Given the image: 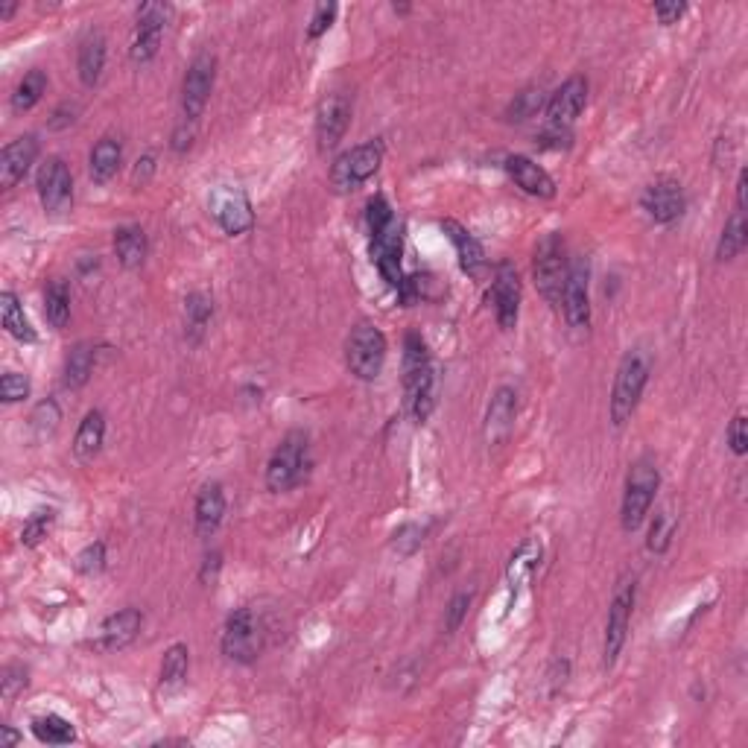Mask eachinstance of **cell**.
Segmentation results:
<instances>
[{"mask_svg":"<svg viewBox=\"0 0 748 748\" xmlns=\"http://www.w3.org/2000/svg\"><path fill=\"white\" fill-rule=\"evenodd\" d=\"M404 398L418 424H424L436 407V369L421 334H407L404 339Z\"/></svg>","mask_w":748,"mask_h":748,"instance_id":"6da1fadb","label":"cell"},{"mask_svg":"<svg viewBox=\"0 0 748 748\" xmlns=\"http://www.w3.org/2000/svg\"><path fill=\"white\" fill-rule=\"evenodd\" d=\"M652 374V357L643 348H629L617 366L614 386H611V401H608V415L614 427H626L635 415L637 404L643 398V389Z\"/></svg>","mask_w":748,"mask_h":748,"instance_id":"7a4b0ae2","label":"cell"},{"mask_svg":"<svg viewBox=\"0 0 748 748\" xmlns=\"http://www.w3.org/2000/svg\"><path fill=\"white\" fill-rule=\"evenodd\" d=\"M310 465H313L310 436L304 430H290L266 462V488L272 494L293 491L310 474Z\"/></svg>","mask_w":748,"mask_h":748,"instance_id":"3957f363","label":"cell"},{"mask_svg":"<svg viewBox=\"0 0 748 748\" xmlns=\"http://www.w3.org/2000/svg\"><path fill=\"white\" fill-rule=\"evenodd\" d=\"M658 486H661V474H658L655 459L652 456H640L635 465L629 468L626 491H623V506H620V524H623L626 532H635L646 521V515H649V509L655 503Z\"/></svg>","mask_w":748,"mask_h":748,"instance_id":"277c9868","label":"cell"},{"mask_svg":"<svg viewBox=\"0 0 748 748\" xmlns=\"http://www.w3.org/2000/svg\"><path fill=\"white\" fill-rule=\"evenodd\" d=\"M567 272H570V258H567V246L561 234H544L535 246V258H532V278L535 287L541 293V299L553 307L561 304V293L567 284Z\"/></svg>","mask_w":748,"mask_h":748,"instance_id":"5b68a950","label":"cell"},{"mask_svg":"<svg viewBox=\"0 0 748 748\" xmlns=\"http://www.w3.org/2000/svg\"><path fill=\"white\" fill-rule=\"evenodd\" d=\"M386 351H389V345H386L383 331H380L374 322H369V319L357 322V325L351 328L348 339H345V363H348V372L354 374L357 380L372 383V380L380 377L383 366H386Z\"/></svg>","mask_w":748,"mask_h":748,"instance_id":"8992f818","label":"cell"},{"mask_svg":"<svg viewBox=\"0 0 748 748\" xmlns=\"http://www.w3.org/2000/svg\"><path fill=\"white\" fill-rule=\"evenodd\" d=\"M263 626L249 605H240L228 614L223 626V655L234 664H255L263 652Z\"/></svg>","mask_w":748,"mask_h":748,"instance_id":"52a82bcc","label":"cell"},{"mask_svg":"<svg viewBox=\"0 0 748 748\" xmlns=\"http://www.w3.org/2000/svg\"><path fill=\"white\" fill-rule=\"evenodd\" d=\"M383 164V144L380 141H366L357 144L348 152H342L334 167H331V185L337 193H351L360 185H366Z\"/></svg>","mask_w":748,"mask_h":748,"instance_id":"ba28073f","label":"cell"},{"mask_svg":"<svg viewBox=\"0 0 748 748\" xmlns=\"http://www.w3.org/2000/svg\"><path fill=\"white\" fill-rule=\"evenodd\" d=\"M38 199L44 214L50 217H68L74 208V176L71 167L65 164V158L50 155L41 167H38Z\"/></svg>","mask_w":748,"mask_h":748,"instance_id":"9c48e42d","label":"cell"},{"mask_svg":"<svg viewBox=\"0 0 748 748\" xmlns=\"http://www.w3.org/2000/svg\"><path fill=\"white\" fill-rule=\"evenodd\" d=\"M635 597H637V585L635 579H623L611 597V605H608V620H605V640H602V658H605V667H614L623 646H626V637H629V626H632V611H635Z\"/></svg>","mask_w":748,"mask_h":748,"instance_id":"30bf717a","label":"cell"},{"mask_svg":"<svg viewBox=\"0 0 748 748\" xmlns=\"http://www.w3.org/2000/svg\"><path fill=\"white\" fill-rule=\"evenodd\" d=\"M208 211L228 237H240L255 225V211L246 190L231 185H217L208 193Z\"/></svg>","mask_w":748,"mask_h":748,"instance_id":"8fae6325","label":"cell"},{"mask_svg":"<svg viewBox=\"0 0 748 748\" xmlns=\"http://www.w3.org/2000/svg\"><path fill=\"white\" fill-rule=\"evenodd\" d=\"M214 79H217V56L214 53H199L193 56V62L187 65L185 79H182V114L185 120L196 123L205 106L208 97L214 91Z\"/></svg>","mask_w":748,"mask_h":748,"instance_id":"7c38bea8","label":"cell"},{"mask_svg":"<svg viewBox=\"0 0 748 748\" xmlns=\"http://www.w3.org/2000/svg\"><path fill=\"white\" fill-rule=\"evenodd\" d=\"M561 310L573 331L591 328V263L585 258L570 263L567 284L561 293Z\"/></svg>","mask_w":748,"mask_h":748,"instance_id":"4fadbf2b","label":"cell"},{"mask_svg":"<svg viewBox=\"0 0 748 748\" xmlns=\"http://www.w3.org/2000/svg\"><path fill=\"white\" fill-rule=\"evenodd\" d=\"M167 15H170L167 3H141L138 6L135 33H132V44H129V59L135 65H147V62H152L158 56Z\"/></svg>","mask_w":748,"mask_h":748,"instance_id":"5bb4252c","label":"cell"},{"mask_svg":"<svg viewBox=\"0 0 748 748\" xmlns=\"http://www.w3.org/2000/svg\"><path fill=\"white\" fill-rule=\"evenodd\" d=\"M491 304H494V319L503 331H512L521 316V278L518 269L509 261L497 263L494 281H491Z\"/></svg>","mask_w":748,"mask_h":748,"instance_id":"9a60e30c","label":"cell"},{"mask_svg":"<svg viewBox=\"0 0 748 748\" xmlns=\"http://www.w3.org/2000/svg\"><path fill=\"white\" fill-rule=\"evenodd\" d=\"M640 208L646 211V217L652 223L658 225H670L675 223L684 208H687V199H684V187L678 185L670 176H661L655 179L652 185L643 190L640 196Z\"/></svg>","mask_w":748,"mask_h":748,"instance_id":"2e32d148","label":"cell"},{"mask_svg":"<svg viewBox=\"0 0 748 748\" xmlns=\"http://www.w3.org/2000/svg\"><path fill=\"white\" fill-rule=\"evenodd\" d=\"M401 255H404V228L398 220H392L383 231L372 234V261L377 263L386 284L395 290H401L407 281L401 272Z\"/></svg>","mask_w":748,"mask_h":748,"instance_id":"e0dca14e","label":"cell"},{"mask_svg":"<svg viewBox=\"0 0 748 748\" xmlns=\"http://www.w3.org/2000/svg\"><path fill=\"white\" fill-rule=\"evenodd\" d=\"M585 103H588V79L570 76L561 88L553 91V97L544 106L550 129H570L576 117L585 112Z\"/></svg>","mask_w":748,"mask_h":748,"instance_id":"ac0fdd59","label":"cell"},{"mask_svg":"<svg viewBox=\"0 0 748 748\" xmlns=\"http://www.w3.org/2000/svg\"><path fill=\"white\" fill-rule=\"evenodd\" d=\"M351 100L345 94H328L319 109H316V141H319V150L328 152L337 147L339 141L345 138L348 126H351Z\"/></svg>","mask_w":748,"mask_h":748,"instance_id":"d6986e66","label":"cell"},{"mask_svg":"<svg viewBox=\"0 0 748 748\" xmlns=\"http://www.w3.org/2000/svg\"><path fill=\"white\" fill-rule=\"evenodd\" d=\"M38 158V138L36 135H21L15 138L12 144H6L3 152H0V187L3 190H12L18 185L30 167L36 164Z\"/></svg>","mask_w":748,"mask_h":748,"instance_id":"ffe728a7","label":"cell"},{"mask_svg":"<svg viewBox=\"0 0 748 748\" xmlns=\"http://www.w3.org/2000/svg\"><path fill=\"white\" fill-rule=\"evenodd\" d=\"M515 418H518V392L512 386H500L494 395H491V404L486 410V442L488 445H500L509 439L512 427H515Z\"/></svg>","mask_w":748,"mask_h":748,"instance_id":"44dd1931","label":"cell"},{"mask_svg":"<svg viewBox=\"0 0 748 748\" xmlns=\"http://www.w3.org/2000/svg\"><path fill=\"white\" fill-rule=\"evenodd\" d=\"M141 626H144V614L138 608H120V611H114L112 617L103 620L94 646L100 652H120L138 637Z\"/></svg>","mask_w":748,"mask_h":748,"instance_id":"7402d4cb","label":"cell"},{"mask_svg":"<svg viewBox=\"0 0 748 748\" xmlns=\"http://www.w3.org/2000/svg\"><path fill=\"white\" fill-rule=\"evenodd\" d=\"M503 167H506L509 179L521 187L526 196H535V199H553L556 196L553 176L541 164H535L532 158H526V155H509Z\"/></svg>","mask_w":748,"mask_h":748,"instance_id":"603a6c76","label":"cell"},{"mask_svg":"<svg viewBox=\"0 0 748 748\" xmlns=\"http://www.w3.org/2000/svg\"><path fill=\"white\" fill-rule=\"evenodd\" d=\"M225 518V491L223 483L211 480L199 488L196 503H193V521H196V535L211 538Z\"/></svg>","mask_w":748,"mask_h":748,"instance_id":"cb8c5ba5","label":"cell"},{"mask_svg":"<svg viewBox=\"0 0 748 748\" xmlns=\"http://www.w3.org/2000/svg\"><path fill=\"white\" fill-rule=\"evenodd\" d=\"M442 231L448 234V240L453 243V249H456V258H459L462 272L471 275V278H477V275L488 266L483 243H480L465 225L456 223V220H442Z\"/></svg>","mask_w":748,"mask_h":748,"instance_id":"d4e9b609","label":"cell"},{"mask_svg":"<svg viewBox=\"0 0 748 748\" xmlns=\"http://www.w3.org/2000/svg\"><path fill=\"white\" fill-rule=\"evenodd\" d=\"M103 68H106V36L100 30H91L79 41V56H76L79 82L85 88H94L103 76Z\"/></svg>","mask_w":748,"mask_h":748,"instance_id":"484cf974","label":"cell"},{"mask_svg":"<svg viewBox=\"0 0 748 748\" xmlns=\"http://www.w3.org/2000/svg\"><path fill=\"white\" fill-rule=\"evenodd\" d=\"M103 442H106V415L100 410L85 412V418L76 427L74 456L82 465H88V462H94L100 456Z\"/></svg>","mask_w":748,"mask_h":748,"instance_id":"4316f807","label":"cell"},{"mask_svg":"<svg viewBox=\"0 0 748 748\" xmlns=\"http://www.w3.org/2000/svg\"><path fill=\"white\" fill-rule=\"evenodd\" d=\"M114 255L123 269H141L150 255V240L141 225H120L114 231Z\"/></svg>","mask_w":748,"mask_h":748,"instance_id":"83f0119b","label":"cell"},{"mask_svg":"<svg viewBox=\"0 0 748 748\" xmlns=\"http://www.w3.org/2000/svg\"><path fill=\"white\" fill-rule=\"evenodd\" d=\"M123 164V147L117 138H100L88 155V176L94 185H109Z\"/></svg>","mask_w":748,"mask_h":748,"instance_id":"f1b7e54d","label":"cell"},{"mask_svg":"<svg viewBox=\"0 0 748 748\" xmlns=\"http://www.w3.org/2000/svg\"><path fill=\"white\" fill-rule=\"evenodd\" d=\"M0 319H3L6 334L18 339V342H27V345H30V342H36L38 339L30 316L24 313V304H21V299H18L12 290L0 293Z\"/></svg>","mask_w":748,"mask_h":748,"instance_id":"f546056e","label":"cell"},{"mask_svg":"<svg viewBox=\"0 0 748 748\" xmlns=\"http://www.w3.org/2000/svg\"><path fill=\"white\" fill-rule=\"evenodd\" d=\"M541 559H544V547H541V541H538V538H526L524 544L512 553L509 567H506V579H509V585H512V588H521V585H526V582L535 576V570L541 567Z\"/></svg>","mask_w":748,"mask_h":748,"instance_id":"4dcf8cb0","label":"cell"},{"mask_svg":"<svg viewBox=\"0 0 748 748\" xmlns=\"http://www.w3.org/2000/svg\"><path fill=\"white\" fill-rule=\"evenodd\" d=\"M748 246V223L743 211H734L731 220L725 223L722 234H719V243H716V261L728 263L734 258L743 255V249Z\"/></svg>","mask_w":748,"mask_h":748,"instance_id":"1f68e13d","label":"cell"},{"mask_svg":"<svg viewBox=\"0 0 748 748\" xmlns=\"http://www.w3.org/2000/svg\"><path fill=\"white\" fill-rule=\"evenodd\" d=\"M94 360H97V348L91 342H76L71 354L65 357V386L68 389H82L91 374H94Z\"/></svg>","mask_w":748,"mask_h":748,"instance_id":"d6a6232c","label":"cell"},{"mask_svg":"<svg viewBox=\"0 0 748 748\" xmlns=\"http://www.w3.org/2000/svg\"><path fill=\"white\" fill-rule=\"evenodd\" d=\"M33 734L38 737V743L47 746H68L76 740V728L59 713H41L33 719Z\"/></svg>","mask_w":748,"mask_h":748,"instance_id":"836d02e7","label":"cell"},{"mask_svg":"<svg viewBox=\"0 0 748 748\" xmlns=\"http://www.w3.org/2000/svg\"><path fill=\"white\" fill-rule=\"evenodd\" d=\"M187 670H190V649L185 643H173L161 658V687L179 690L187 681Z\"/></svg>","mask_w":748,"mask_h":748,"instance_id":"e575fe53","label":"cell"},{"mask_svg":"<svg viewBox=\"0 0 748 748\" xmlns=\"http://www.w3.org/2000/svg\"><path fill=\"white\" fill-rule=\"evenodd\" d=\"M44 316L56 331H62L71 322V287L65 281H53L44 290Z\"/></svg>","mask_w":748,"mask_h":748,"instance_id":"d590c367","label":"cell"},{"mask_svg":"<svg viewBox=\"0 0 748 748\" xmlns=\"http://www.w3.org/2000/svg\"><path fill=\"white\" fill-rule=\"evenodd\" d=\"M211 316H214V301L208 299L205 293H190L185 299L187 337L199 342L202 334L208 331V325H211Z\"/></svg>","mask_w":748,"mask_h":748,"instance_id":"8d00e7d4","label":"cell"},{"mask_svg":"<svg viewBox=\"0 0 748 748\" xmlns=\"http://www.w3.org/2000/svg\"><path fill=\"white\" fill-rule=\"evenodd\" d=\"M44 91H47V74H44L41 68H33L30 74H24V79L18 82V88H15V94H12V112H30L33 106L41 103Z\"/></svg>","mask_w":748,"mask_h":748,"instance_id":"74e56055","label":"cell"},{"mask_svg":"<svg viewBox=\"0 0 748 748\" xmlns=\"http://www.w3.org/2000/svg\"><path fill=\"white\" fill-rule=\"evenodd\" d=\"M675 529H678V518H675L673 512H658L652 526H649L646 550L655 553V556H664L670 550V544H673Z\"/></svg>","mask_w":748,"mask_h":748,"instance_id":"f35d334b","label":"cell"},{"mask_svg":"<svg viewBox=\"0 0 748 748\" xmlns=\"http://www.w3.org/2000/svg\"><path fill=\"white\" fill-rule=\"evenodd\" d=\"M541 109H544V91H541V88H524V91L515 94V100L506 106L503 117H506L509 123H526V120H532Z\"/></svg>","mask_w":748,"mask_h":748,"instance_id":"ab89813d","label":"cell"},{"mask_svg":"<svg viewBox=\"0 0 748 748\" xmlns=\"http://www.w3.org/2000/svg\"><path fill=\"white\" fill-rule=\"evenodd\" d=\"M56 524V512L53 509H41V512H33L24 526H21V544L24 547H38L47 535H50V529Z\"/></svg>","mask_w":748,"mask_h":748,"instance_id":"60d3db41","label":"cell"},{"mask_svg":"<svg viewBox=\"0 0 748 748\" xmlns=\"http://www.w3.org/2000/svg\"><path fill=\"white\" fill-rule=\"evenodd\" d=\"M30 377L21 372H6L0 377V401L3 404H18L24 398H30Z\"/></svg>","mask_w":748,"mask_h":748,"instance_id":"b9f144b4","label":"cell"},{"mask_svg":"<svg viewBox=\"0 0 748 748\" xmlns=\"http://www.w3.org/2000/svg\"><path fill=\"white\" fill-rule=\"evenodd\" d=\"M27 684H30V678H27V670L21 664L3 667V678H0V696H3V702L12 705L18 699V693L27 690Z\"/></svg>","mask_w":748,"mask_h":748,"instance_id":"7bdbcfd3","label":"cell"},{"mask_svg":"<svg viewBox=\"0 0 748 748\" xmlns=\"http://www.w3.org/2000/svg\"><path fill=\"white\" fill-rule=\"evenodd\" d=\"M74 567L76 573H82V576H97V573H103V567H106V544H103V541L88 544V547L74 559Z\"/></svg>","mask_w":748,"mask_h":748,"instance_id":"ee69618b","label":"cell"},{"mask_svg":"<svg viewBox=\"0 0 748 748\" xmlns=\"http://www.w3.org/2000/svg\"><path fill=\"white\" fill-rule=\"evenodd\" d=\"M59 421H62V412L56 407V401H41L36 407V412H33V418H30V424H33L38 439L53 436V430L59 427Z\"/></svg>","mask_w":748,"mask_h":748,"instance_id":"f6af8a7d","label":"cell"},{"mask_svg":"<svg viewBox=\"0 0 748 748\" xmlns=\"http://www.w3.org/2000/svg\"><path fill=\"white\" fill-rule=\"evenodd\" d=\"M337 12L339 6L337 3H319L316 9H313V18H310V24H307V38L310 41H316V38H322L331 27H334V21H337Z\"/></svg>","mask_w":748,"mask_h":748,"instance_id":"bcb514c9","label":"cell"},{"mask_svg":"<svg viewBox=\"0 0 748 748\" xmlns=\"http://www.w3.org/2000/svg\"><path fill=\"white\" fill-rule=\"evenodd\" d=\"M471 602H474V594H468V591L456 594V597L448 602V608H445V629H448L450 635L459 632V626L465 623V617H468V611H471Z\"/></svg>","mask_w":748,"mask_h":748,"instance_id":"7dc6e473","label":"cell"},{"mask_svg":"<svg viewBox=\"0 0 748 748\" xmlns=\"http://www.w3.org/2000/svg\"><path fill=\"white\" fill-rule=\"evenodd\" d=\"M395 220V211L389 208L386 196H374L369 199V208H366V223H369V234H377L383 231L386 225Z\"/></svg>","mask_w":748,"mask_h":748,"instance_id":"c3c4849f","label":"cell"},{"mask_svg":"<svg viewBox=\"0 0 748 748\" xmlns=\"http://www.w3.org/2000/svg\"><path fill=\"white\" fill-rule=\"evenodd\" d=\"M728 445L734 456H746L748 453V418L746 412H737L728 424Z\"/></svg>","mask_w":748,"mask_h":748,"instance_id":"681fc988","label":"cell"},{"mask_svg":"<svg viewBox=\"0 0 748 748\" xmlns=\"http://www.w3.org/2000/svg\"><path fill=\"white\" fill-rule=\"evenodd\" d=\"M424 526H418V524H410V526H404V529H398L395 532V550L401 553V556H410V553H415L421 544H424Z\"/></svg>","mask_w":748,"mask_h":748,"instance_id":"f907efd6","label":"cell"},{"mask_svg":"<svg viewBox=\"0 0 748 748\" xmlns=\"http://www.w3.org/2000/svg\"><path fill=\"white\" fill-rule=\"evenodd\" d=\"M652 12H655V18L664 24V27H670V24H678L681 21V15L687 12V3H655L652 6Z\"/></svg>","mask_w":748,"mask_h":748,"instance_id":"816d5d0a","label":"cell"},{"mask_svg":"<svg viewBox=\"0 0 748 748\" xmlns=\"http://www.w3.org/2000/svg\"><path fill=\"white\" fill-rule=\"evenodd\" d=\"M220 567H223V556H220V553H211V556H205L202 573H199V582H202V585H214V579H217Z\"/></svg>","mask_w":748,"mask_h":748,"instance_id":"f5cc1de1","label":"cell"},{"mask_svg":"<svg viewBox=\"0 0 748 748\" xmlns=\"http://www.w3.org/2000/svg\"><path fill=\"white\" fill-rule=\"evenodd\" d=\"M190 144H193V123L182 117V126L173 132V150L185 152V150H190Z\"/></svg>","mask_w":748,"mask_h":748,"instance_id":"db71d44e","label":"cell"},{"mask_svg":"<svg viewBox=\"0 0 748 748\" xmlns=\"http://www.w3.org/2000/svg\"><path fill=\"white\" fill-rule=\"evenodd\" d=\"M152 170H155V155H144V158H138V167H135V173H132V185H147V179L152 176Z\"/></svg>","mask_w":748,"mask_h":748,"instance_id":"11a10c76","label":"cell"},{"mask_svg":"<svg viewBox=\"0 0 748 748\" xmlns=\"http://www.w3.org/2000/svg\"><path fill=\"white\" fill-rule=\"evenodd\" d=\"M76 120V106H71V103H62L56 112H53V117H50V129H65V126H71Z\"/></svg>","mask_w":748,"mask_h":748,"instance_id":"9f6ffc18","label":"cell"},{"mask_svg":"<svg viewBox=\"0 0 748 748\" xmlns=\"http://www.w3.org/2000/svg\"><path fill=\"white\" fill-rule=\"evenodd\" d=\"M18 743H24V734H18L12 725H3L0 728V746H18Z\"/></svg>","mask_w":748,"mask_h":748,"instance_id":"6f0895ef","label":"cell"},{"mask_svg":"<svg viewBox=\"0 0 748 748\" xmlns=\"http://www.w3.org/2000/svg\"><path fill=\"white\" fill-rule=\"evenodd\" d=\"M746 187H748V173L740 170V179H737V211L746 214Z\"/></svg>","mask_w":748,"mask_h":748,"instance_id":"680465c9","label":"cell"},{"mask_svg":"<svg viewBox=\"0 0 748 748\" xmlns=\"http://www.w3.org/2000/svg\"><path fill=\"white\" fill-rule=\"evenodd\" d=\"M15 12H18V3H15V0H6V3L0 6V21H9Z\"/></svg>","mask_w":748,"mask_h":748,"instance_id":"91938a15","label":"cell"},{"mask_svg":"<svg viewBox=\"0 0 748 748\" xmlns=\"http://www.w3.org/2000/svg\"><path fill=\"white\" fill-rule=\"evenodd\" d=\"M392 9H395V15H407V12H410V6H407V3H395Z\"/></svg>","mask_w":748,"mask_h":748,"instance_id":"94428289","label":"cell"}]
</instances>
